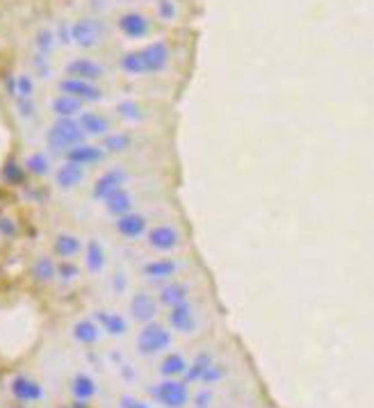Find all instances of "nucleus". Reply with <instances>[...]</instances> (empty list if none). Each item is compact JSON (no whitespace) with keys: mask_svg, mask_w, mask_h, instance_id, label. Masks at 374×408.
<instances>
[{"mask_svg":"<svg viewBox=\"0 0 374 408\" xmlns=\"http://www.w3.org/2000/svg\"><path fill=\"white\" fill-rule=\"evenodd\" d=\"M80 141H85L83 130H80L76 119H57L53 126L46 130V144L55 153H66Z\"/></svg>","mask_w":374,"mask_h":408,"instance_id":"nucleus-1","label":"nucleus"},{"mask_svg":"<svg viewBox=\"0 0 374 408\" xmlns=\"http://www.w3.org/2000/svg\"><path fill=\"white\" fill-rule=\"evenodd\" d=\"M171 344V333L165 329L163 324L158 322H148L144 324V329L139 331L137 340H135V349L139 356L144 359H151V356H158L169 349Z\"/></svg>","mask_w":374,"mask_h":408,"instance_id":"nucleus-2","label":"nucleus"},{"mask_svg":"<svg viewBox=\"0 0 374 408\" xmlns=\"http://www.w3.org/2000/svg\"><path fill=\"white\" fill-rule=\"evenodd\" d=\"M148 395L165 408H183L189 402V387L183 381L165 379L163 383L148 385Z\"/></svg>","mask_w":374,"mask_h":408,"instance_id":"nucleus-3","label":"nucleus"},{"mask_svg":"<svg viewBox=\"0 0 374 408\" xmlns=\"http://www.w3.org/2000/svg\"><path fill=\"white\" fill-rule=\"evenodd\" d=\"M105 25L98 18H78L76 23H71V42L80 48H96L103 42Z\"/></svg>","mask_w":374,"mask_h":408,"instance_id":"nucleus-4","label":"nucleus"},{"mask_svg":"<svg viewBox=\"0 0 374 408\" xmlns=\"http://www.w3.org/2000/svg\"><path fill=\"white\" fill-rule=\"evenodd\" d=\"M57 91L64 96H74L83 103H98L103 98V89H100L96 83H87V80L80 78H64L57 83Z\"/></svg>","mask_w":374,"mask_h":408,"instance_id":"nucleus-5","label":"nucleus"},{"mask_svg":"<svg viewBox=\"0 0 374 408\" xmlns=\"http://www.w3.org/2000/svg\"><path fill=\"white\" fill-rule=\"evenodd\" d=\"M139 55H141V62H144V74H163L169 66L171 50L167 42H153L144 48H139Z\"/></svg>","mask_w":374,"mask_h":408,"instance_id":"nucleus-6","label":"nucleus"},{"mask_svg":"<svg viewBox=\"0 0 374 408\" xmlns=\"http://www.w3.org/2000/svg\"><path fill=\"white\" fill-rule=\"evenodd\" d=\"M126 182H128L126 169L115 167V169H110V171H105V173H100V176L96 178L94 187H92V197H94L96 201H105L110 194L117 192L119 187H126Z\"/></svg>","mask_w":374,"mask_h":408,"instance_id":"nucleus-7","label":"nucleus"},{"mask_svg":"<svg viewBox=\"0 0 374 408\" xmlns=\"http://www.w3.org/2000/svg\"><path fill=\"white\" fill-rule=\"evenodd\" d=\"M9 392L18 404H35L44 397L42 383H37L35 379H30L25 374H18L9 381Z\"/></svg>","mask_w":374,"mask_h":408,"instance_id":"nucleus-8","label":"nucleus"},{"mask_svg":"<svg viewBox=\"0 0 374 408\" xmlns=\"http://www.w3.org/2000/svg\"><path fill=\"white\" fill-rule=\"evenodd\" d=\"M128 310L133 315L135 322H141V324H148V322H156V315L160 310V303L153 294L148 292H137L133 299L128 303Z\"/></svg>","mask_w":374,"mask_h":408,"instance_id":"nucleus-9","label":"nucleus"},{"mask_svg":"<svg viewBox=\"0 0 374 408\" xmlns=\"http://www.w3.org/2000/svg\"><path fill=\"white\" fill-rule=\"evenodd\" d=\"M64 71L69 78H80V80H87V83H96V80L105 76V66L89 57H74L64 66Z\"/></svg>","mask_w":374,"mask_h":408,"instance_id":"nucleus-10","label":"nucleus"},{"mask_svg":"<svg viewBox=\"0 0 374 408\" xmlns=\"http://www.w3.org/2000/svg\"><path fill=\"white\" fill-rule=\"evenodd\" d=\"M167 322L174 331L178 333H192L197 329V313H194V305L189 301L185 303H178V305H171L169 315H167Z\"/></svg>","mask_w":374,"mask_h":408,"instance_id":"nucleus-11","label":"nucleus"},{"mask_svg":"<svg viewBox=\"0 0 374 408\" xmlns=\"http://www.w3.org/2000/svg\"><path fill=\"white\" fill-rule=\"evenodd\" d=\"M180 244V233L171 223H158L148 231V247L156 251H174Z\"/></svg>","mask_w":374,"mask_h":408,"instance_id":"nucleus-12","label":"nucleus"},{"mask_svg":"<svg viewBox=\"0 0 374 408\" xmlns=\"http://www.w3.org/2000/svg\"><path fill=\"white\" fill-rule=\"evenodd\" d=\"M117 28L128 39H144L151 33V21L141 12H126L119 16Z\"/></svg>","mask_w":374,"mask_h":408,"instance_id":"nucleus-13","label":"nucleus"},{"mask_svg":"<svg viewBox=\"0 0 374 408\" xmlns=\"http://www.w3.org/2000/svg\"><path fill=\"white\" fill-rule=\"evenodd\" d=\"M105 158V151L96 146V144H85V141H80L74 148H69L64 153V160L66 162H74V165H80V167H89V165H98L100 160Z\"/></svg>","mask_w":374,"mask_h":408,"instance_id":"nucleus-14","label":"nucleus"},{"mask_svg":"<svg viewBox=\"0 0 374 408\" xmlns=\"http://www.w3.org/2000/svg\"><path fill=\"white\" fill-rule=\"evenodd\" d=\"M115 231L119 233L121 238H126V240H137V238H141L146 233V217L137 215V212L121 215V217H117Z\"/></svg>","mask_w":374,"mask_h":408,"instance_id":"nucleus-15","label":"nucleus"},{"mask_svg":"<svg viewBox=\"0 0 374 408\" xmlns=\"http://www.w3.org/2000/svg\"><path fill=\"white\" fill-rule=\"evenodd\" d=\"M76 121L85 137H103L110 132V121L98 112H80Z\"/></svg>","mask_w":374,"mask_h":408,"instance_id":"nucleus-16","label":"nucleus"},{"mask_svg":"<svg viewBox=\"0 0 374 408\" xmlns=\"http://www.w3.org/2000/svg\"><path fill=\"white\" fill-rule=\"evenodd\" d=\"M83 180H85V167L74 165V162L64 160V165H59L55 171V185L59 190H74Z\"/></svg>","mask_w":374,"mask_h":408,"instance_id":"nucleus-17","label":"nucleus"},{"mask_svg":"<svg viewBox=\"0 0 374 408\" xmlns=\"http://www.w3.org/2000/svg\"><path fill=\"white\" fill-rule=\"evenodd\" d=\"M103 203H105V212H107V215L121 217V215H128V212H133L135 199H133V194H130L126 187H119L117 192L110 194V197Z\"/></svg>","mask_w":374,"mask_h":408,"instance_id":"nucleus-18","label":"nucleus"},{"mask_svg":"<svg viewBox=\"0 0 374 408\" xmlns=\"http://www.w3.org/2000/svg\"><path fill=\"white\" fill-rule=\"evenodd\" d=\"M176 272H178V262L171 260V258L148 260L144 267H141V274H144L148 281H167V279L174 276Z\"/></svg>","mask_w":374,"mask_h":408,"instance_id":"nucleus-19","label":"nucleus"},{"mask_svg":"<svg viewBox=\"0 0 374 408\" xmlns=\"http://www.w3.org/2000/svg\"><path fill=\"white\" fill-rule=\"evenodd\" d=\"M185 301H189V288L180 281H171L158 292V303L167 305V308L178 305V303H185Z\"/></svg>","mask_w":374,"mask_h":408,"instance_id":"nucleus-20","label":"nucleus"},{"mask_svg":"<svg viewBox=\"0 0 374 408\" xmlns=\"http://www.w3.org/2000/svg\"><path fill=\"white\" fill-rule=\"evenodd\" d=\"M53 251H55L57 258L71 260L83 251V242H80V238L71 235V233H59V235H55V240H53Z\"/></svg>","mask_w":374,"mask_h":408,"instance_id":"nucleus-21","label":"nucleus"},{"mask_svg":"<svg viewBox=\"0 0 374 408\" xmlns=\"http://www.w3.org/2000/svg\"><path fill=\"white\" fill-rule=\"evenodd\" d=\"M30 274H33V281L37 285H48L57 279V264L53 258L39 256V258H35L33 267H30Z\"/></svg>","mask_w":374,"mask_h":408,"instance_id":"nucleus-22","label":"nucleus"},{"mask_svg":"<svg viewBox=\"0 0 374 408\" xmlns=\"http://www.w3.org/2000/svg\"><path fill=\"white\" fill-rule=\"evenodd\" d=\"M50 110H53V115L57 119H76L80 112H83V100H78L74 96H64L59 94L53 98V103H50Z\"/></svg>","mask_w":374,"mask_h":408,"instance_id":"nucleus-23","label":"nucleus"},{"mask_svg":"<svg viewBox=\"0 0 374 408\" xmlns=\"http://www.w3.org/2000/svg\"><path fill=\"white\" fill-rule=\"evenodd\" d=\"M105 249L98 240H89L85 244V267L89 274H100L105 267Z\"/></svg>","mask_w":374,"mask_h":408,"instance_id":"nucleus-24","label":"nucleus"},{"mask_svg":"<svg viewBox=\"0 0 374 408\" xmlns=\"http://www.w3.org/2000/svg\"><path fill=\"white\" fill-rule=\"evenodd\" d=\"M23 169L28 176H35V178H44L50 173V169H53V165H50V158L46 156L44 151H35L30 153V156L23 160Z\"/></svg>","mask_w":374,"mask_h":408,"instance_id":"nucleus-25","label":"nucleus"},{"mask_svg":"<svg viewBox=\"0 0 374 408\" xmlns=\"http://www.w3.org/2000/svg\"><path fill=\"white\" fill-rule=\"evenodd\" d=\"M96 320L100 322V329L105 333L115 335V338H121V335L128 333V322L121 317L119 313H107V310H98Z\"/></svg>","mask_w":374,"mask_h":408,"instance_id":"nucleus-26","label":"nucleus"},{"mask_svg":"<svg viewBox=\"0 0 374 408\" xmlns=\"http://www.w3.org/2000/svg\"><path fill=\"white\" fill-rule=\"evenodd\" d=\"M212 363H215V361H212V354H210V351H201L197 359L192 361V365L185 367V372L180 374V376H183V383L189 385V383L201 381V376H204V372L208 370Z\"/></svg>","mask_w":374,"mask_h":408,"instance_id":"nucleus-27","label":"nucleus"},{"mask_svg":"<svg viewBox=\"0 0 374 408\" xmlns=\"http://www.w3.org/2000/svg\"><path fill=\"white\" fill-rule=\"evenodd\" d=\"M130 146H133V137L128 132H107V135H103V141H100V148L105 153H112V156H121Z\"/></svg>","mask_w":374,"mask_h":408,"instance_id":"nucleus-28","label":"nucleus"},{"mask_svg":"<svg viewBox=\"0 0 374 408\" xmlns=\"http://www.w3.org/2000/svg\"><path fill=\"white\" fill-rule=\"evenodd\" d=\"M71 392H74V397H76L78 402H87V400H92V397L96 395V383H94L92 376L76 374L74 383H71Z\"/></svg>","mask_w":374,"mask_h":408,"instance_id":"nucleus-29","label":"nucleus"},{"mask_svg":"<svg viewBox=\"0 0 374 408\" xmlns=\"http://www.w3.org/2000/svg\"><path fill=\"white\" fill-rule=\"evenodd\" d=\"M185 367H187V363H185L183 356H180L178 351H171L165 356L163 363H160V374H163L165 379H176V376L185 372Z\"/></svg>","mask_w":374,"mask_h":408,"instance_id":"nucleus-30","label":"nucleus"},{"mask_svg":"<svg viewBox=\"0 0 374 408\" xmlns=\"http://www.w3.org/2000/svg\"><path fill=\"white\" fill-rule=\"evenodd\" d=\"M74 338L80 344H94L100 338V329L92 320H80L74 324Z\"/></svg>","mask_w":374,"mask_h":408,"instance_id":"nucleus-31","label":"nucleus"},{"mask_svg":"<svg viewBox=\"0 0 374 408\" xmlns=\"http://www.w3.org/2000/svg\"><path fill=\"white\" fill-rule=\"evenodd\" d=\"M25 176H28V173H25L23 165H18L14 158L5 160L3 169H0V180H3L5 185H21V182L25 180Z\"/></svg>","mask_w":374,"mask_h":408,"instance_id":"nucleus-32","label":"nucleus"},{"mask_svg":"<svg viewBox=\"0 0 374 408\" xmlns=\"http://www.w3.org/2000/svg\"><path fill=\"white\" fill-rule=\"evenodd\" d=\"M119 66L128 76H144V62H141L139 50H128V53L121 55Z\"/></svg>","mask_w":374,"mask_h":408,"instance_id":"nucleus-33","label":"nucleus"},{"mask_svg":"<svg viewBox=\"0 0 374 408\" xmlns=\"http://www.w3.org/2000/svg\"><path fill=\"white\" fill-rule=\"evenodd\" d=\"M55 33L50 28H39L37 33H35V48H37V53L39 55H50L53 53V48H55Z\"/></svg>","mask_w":374,"mask_h":408,"instance_id":"nucleus-34","label":"nucleus"},{"mask_svg":"<svg viewBox=\"0 0 374 408\" xmlns=\"http://www.w3.org/2000/svg\"><path fill=\"white\" fill-rule=\"evenodd\" d=\"M117 115L126 121H139L141 119V107L135 100H119L117 103Z\"/></svg>","mask_w":374,"mask_h":408,"instance_id":"nucleus-35","label":"nucleus"},{"mask_svg":"<svg viewBox=\"0 0 374 408\" xmlns=\"http://www.w3.org/2000/svg\"><path fill=\"white\" fill-rule=\"evenodd\" d=\"M16 96L18 98H33L35 96V78L30 74L16 76Z\"/></svg>","mask_w":374,"mask_h":408,"instance_id":"nucleus-36","label":"nucleus"},{"mask_svg":"<svg viewBox=\"0 0 374 408\" xmlns=\"http://www.w3.org/2000/svg\"><path fill=\"white\" fill-rule=\"evenodd\" d=\"M14 105H16V112H18V117L21 119H35L37 117V103H35V98H14Z\"/></svg>","mask_w":374,"mask_h":408,"instance_id":"nucleus-37","label":"nucleus"},{"mask_svg":"<svg viewBox=\"0 0 374 408\" xmlns=\"http://www.w3.org/2000/svg\"><path fill=\"white\" fill-rule=\"evenodd\" d=\"M78 274H80V267L76 262H71V260H62L57 264V276L62 279V281H76L78 279Z\"/></svg>","mask_w":374,"mask_h":408,"instance_id":"nucleus-38","label":"nucleus"},{"mask_svg":"<svg viewBox=\"0 0 374 408\" xmlns=\"http://www.w3.org/2000/svg\"><path fill=\"white\" fill-rule=\"evenodd\" d=\"M226 376V367L224 365H217V363H212L208 370L204 372V376H201V383H217V381H221Z\"/></svg>","mask_w":374,"mask_h":408,"instance_id":"nucleus-39","label":"nucleus"},{"mask_svg":"<svg viewBox=\"0 0 374 408\" xmlns=\"http://www.w3.org/2000/svg\"><path fill=\"white\" fill-rule=\"evenodd\" d=\"M158 16L163 18V21H174V16H176V3L174 0H158Z\"/></svg>","mask_w":374,"mask_h":408,"instance_id":"nucleus-40","label":"nucleus"},{"mask_svg":"<svg viewBox=\"0 0 374 408\" xmlns=\"http://www.w3.org/2000/svg\"><path fill=\"white\" fill-rule=\"evenodd\" d=\"M33 66H35V71H37V76L42 78V80H48L50 76H53V71H50V64H48V59H46V55H35L33 57Z\"/></svg>","mask_w":374,"mask_h":408,"instance_id":"nucleus-41","label":"nucleus"},{"mask_svg":"<svg viewBox=\"0 0 374 408\" xmlns=\"http://www.w3.org/2000/svg\"><path fill=\"white\" fill-rule=\"evenodd\" d=\"M53 33H55V42L57 44H62V46L74 44V42H71V23L69 21H59Z\"/></svg>","mask_w":374,"mask_h":408,"instance_id":"nucleus-42","label":"nucleus"},{"mask_svg":"<svg viewBox=\"0 0 374 408\" xmlns=\"http://www.w3.org/2000/svg\"><path fill=\"white\" fill-rule=\"evenodd\" d=\"M18 233V226H16V221L12 217H7V215H0V238H14Z\"/></svg>","mask_w":374,"mask_h":408,"instance_id":"nucleus-43","label":"nucleus"},{"mask_svg":"<svg viewBox=\"0 0 374 408\" xmlns=\"http://www.w3.org/2000/svg\"><path fill=\"white\" fill-rule=\"evenodd\" d=\"M210 402H212V392L208 390V387H204V390H199V392L194 395V406H197V408H208Z\"/></svg>","mask_w":374,"mask_h":408,"instance_id":"nucleus-44","label":"nucleus"},{"mask_svg":"<svg viewBox=\"0 0 374 408\" xmlns=\"http://www.w3.org/2000/svg\"><path fill=\"white\" fill-rule=\"evenodd\" d=\"M119 408H148V404L139 402L130 395H124V397H121V402H119Z\"/></svg>","mask_w":374,"mask_h":408,"instance_id":"nucleus-45","label":"nucleus"},{"mask_svg":"<svg viewBox=\"0 0 374 408\" xmlns=\"http://www.w3.org/2000/svg\"><path fill=\"white\" fill-rule=\"evenodd\" d=\"M5 91L12 100L16 98V76H12V74L5 76Z\"/></svg>","mask_w":374,"mask_h":408,"instance_id":"nucleus-46","label":"nucleus"},{"mask_svg":"<svg viewBox=\"0 0 374 408\" xmlns=\"http://www.w3.org/2000/svg\"><path fill=\"white\" fill-rule=\"evenodd\" d=\"M112 288H115V292H124L126 290V276H124V274H115Z\"/></svg>","mask_w":374,"mask_h":408,"instance_id":"nucleus-47","label":"nucleus"},{"mask_svg":"<svg viewBox=\"0 0 374 408\" xmlns=\"http://www.w3.org/2000/svg\"><path fill=\"white\" fill-rule=\"evenodd\" d=\"M71 408H89V406H87V402H76Z\"/></svg>","mask_w":374,"mask_h":408,"instance_id":"nucleus-48","label":"nucleus"}]
</instances>
